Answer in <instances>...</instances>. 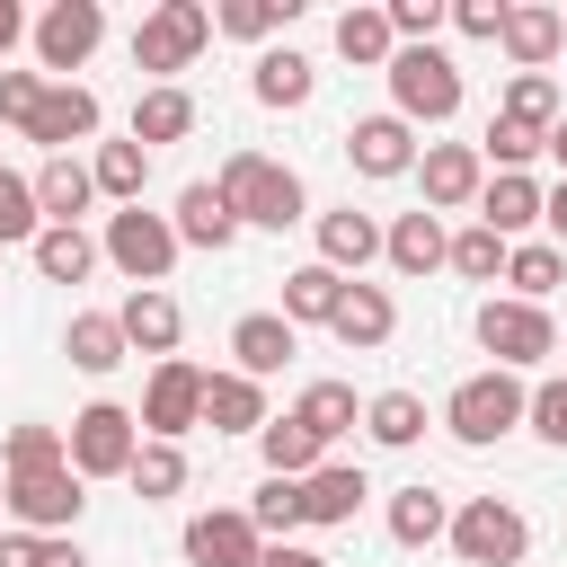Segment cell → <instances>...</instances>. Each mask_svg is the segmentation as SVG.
Returning <instances> with one entry per match:
<instances>
[{
  "label": "cell",
  "mask_w": 567,
  "mask_h": 567,
  "mask_svg": "<svg viewBox=\"0 0 567 567\" xmlns=\"http://www.w3.org/2000/svg\"><path fill=\"white\" fill-rule=\"evenodd\" d=\"M18 44H27V9H18V0H0V62H9Z\"/></svg>",
  "instance_id": "cell-54"
},
{
  "label": "cell",
  "mask_w": 567,
  "mask_h": 567,
  "mask_svg": "<svg viewBox=\"0 0 567 567\" xmlns=\"http://www.w3.org/2000/svg\"><path fill=\"white\" fill-rule=\"evenodd\" d=\"M124 478H133V496H142V505H168V496L186 487V452H177V443H142Z\"/></svg>",
  "instance_id": "cell-42"
},
{
  "label": "cell",
  "mask_w": 567,
  "mask_h": 567,
  "mask_svg": "<svg viewBox=\"0 0 567 567\" xmlns=\"http://www.w3.org/2000/svg\"><path fill=\"white\" fill-rule=\"evenodd\" d=\"M292 354H301V328H292L284 310H248V319H230V372L275 381Z\"/></svg>",
  "instance_id": "cell-16"
},
{
  "label": "cell",
  "mask_w": 567,
  "mask_h": 567,
  "mask_svg": "<svg viewBox=\"0 0 567 567\" xmlns=\"http://www.w3.org/2000/svg\"><path fill=\"white\" fill-rule=\"evenodd\" d=\"M346 159H354V177H408L416 168V124H399L390 106L381 115H354L346 124Z\"/></svg>",
  "instance_id": "cell-14"
},
{
  "label": "cell",
  "mask_w": 567,
  "mask_h": 567,
  "mask_svg": "<svg viewBox=\"0 0 567 567\" xmlns=\"http://www.w3.org/2000/svg\"><path fill=\"white\" fill-rule=\"evenodd\" d=\"M239 514L257 523V540H292L301 532V478H257V496Z\"/></svg>",
  "instance_id": "cell-41"
},
{
  "label": "cell",
  "mask_w": 567,
  "mask_h": 567,
  "mask_svg": "<svg viewBox=\"0 0 567 567\" xmlns=\"http://www.w3.org/2000/svg\"><path fill=\"white\" fill-rule=\"evenodd\" d=\"M257 461H266V478H310L328 452H319V434H310L301 416H266V425H257Z\"/></svg>",
  "instance_id": "cell-31"
},
{
  "label": "cell",
  "mask_w": 567,
  "mask_h": 567,
  "mask_svg": "<svg viewBox=\"0 0 567 567\" xmlns=\"http://www.w3.org/2000/svg\"><path fill=\"white\" fill-rule=\"evenodd\" d=\"M133 452H142V425H133L124 399H89V408L62 425V461H71L80 487H89V478H124Z\"/></svg>",
  "instance_id": "cell-6"
},
{
  "label": "cell",
  "mask_w": 567,
  "mask_h": 567,
  "mask_svg": "<svg viewBox=\"0 0 567 567\" xmlns=\"http://www.w3.org/2000/svg\"><path fill=\"white\" fill-rule=\"evenodd\" d=\"M115 328H124V346H133V354L168 363V354H177V337H186V310H177V292H168V284H151V292H124V301H115Z\"/></svg>",
  "instance_id": "cell-15"
},
{
  "label": "cell",
  "mask_w": 567,
  "mask_h": 567,
  "mask_svg": "<svg viewBox=\"0 0 567 567\" xmlns=\"http://www.w3.org/2000/svg\"><path fill=\"white\" fill-rule=\"evenodd\" d=\"M443 248H452V230H443V213H399L390 230H381V257H390V275H434L443 266Z\"/></svg>",
  "instance_id": "cell-22"
},
{
  "label": "cell",
  "mask_w": 567,
  "mask_h": 567,
  "mask_svg": "<svg viewBox=\"0 0 567 567\" xmlns=\"http://www.w3.org/2000/svg\"><path fill=\"white\" fill-rule=\"evenodd\" d=\"M27 257H35V275H44V284H89V275H97V239H89L80 221H44Z\"/></svg>",
  "instance_id": "cell-28"
},
{
  "label": "cell",
  "mask_w": 567,
  "mask_h": 567,
  "mask_svg": "<svg viewBox=\"0 0 567 567\" xmlns=\"http://www.w3.org/2000/svg\"><path fill=\"white\" fill-rule=\"evenodd\" d=\"M496 44H505V62H514V71H549V53L567 44V18H558V9H540V0H505Z\"/></svg>",
  "instance_id": "cell-20"
},
{
  "label": "cell",
  "mask_w": 567,
  "mask_h": 567,
  "mask_svg": "<svg viewBox=\"0 0 567 567\" xmlns=\"http://www.w3.org/2000/svg\"><path fill=\"white\" fill-rule=\"evenodd\" d=\"M478 159H487L496 177H532V159H540V133H532V124H505V115H496V124L478 133Z\"/></svg>",
  "instance_id": "cell-43"
},
{
  "label": "cell",
  "mask_w": 567,
  "mask_h": 567,
  "mask_svg": "<svg viewBox=\"0 0 567 567\" xmlns=\"http://www.w3.org/2000/svg\"><path fill=\"white\" fill-rule=\"evenodd\" d=\"M44 89H53L44 71H0V124H18V133H27V124H35V106H44Z\"/></svg>",
  "instance_id": "cell-48"
},
{
  "label": "cell",
  "mask_w": 567,
  "mask_h": 567,
  "mask_svg": "<svg viewBox=\"0 0 567 567\" xmlns=\"http://www.w3.org/2000/svg\"><path fill=\"white\" fill-rule=\"evenodd\" d=\"M381 18H390L399 44H434V35H443V0H390Z\"/></svg>",
  "instance_id": "cell-49"
},
{
  "label": "cell",
  "mask_w": 567,
  "mask_h": 567,
  "mask_svg": "<svg viewBox=\"0 0 567 567\" xmlns=\"http://www.w3.org/2000/svg\"><path fill=\"white\" fill-rule=\"evenodd\" d=\"M496 284H514V301H540V310H549V292L567 284V248H549V239H514Z\"/></svg>",
  "instance_id": "cell-30"
},
{
  "label": "cell",
  "mask_w": 567,
  "mask_h": 567,
  "mask_svg": "<svg viewBox=\"0 0 567 567\" xmlns=\"http://www.w3.org/2000/svg\"><path fill=\"white\" fill-rule=\"evenodd\" d=\"M213 44V9L204 0H159L133 27V71H151V89H177V71Z\"/></svg>",
  "instance_id": "cell-7"
},
{
  "label": "cell",
  "mask_w": 567,
  "mask_h": 567,
  "mask_svg": "<svg viewBox=\"0 0 567 567\" xmlns=\"http://www.w3.org/2000/svg\"><path fill=\"white\" fill-rule=\"evenodd\" d=\"M89 186H97L115 213L142 204V186H151V151H142L133 133H124V142H97V151H89Z\"/></svg>",
  "instance_id": "cell-26"
},
{
  "label": "cell",
  "mask_w": 567,
  "mask_h": 567,
  "mask_svg": "<svg viewBox=\"0 0 567 567\" xmlns=\"http://www.w3.org/2000/svg\"><path fill=\"white\" fill-rule=\"evenodd\" d=\"M133 425H142V443H186L204 425V363H186V354L151 363V390H142Z\"/></svg>",
  "instance_id": "cell-10"
},
{
  "label": "cell",
  "mask_w": 567,
  "mask_h": 567,
  "mask_svg": "<svg viewBox=\"0 0 567 567\" xmlns=\"http://www.w3.org/2000/svg\"><path fill=\"white\" fill-rule=\"evenodd\" d=\"M523 425H532V434H540L549 452H567V372L532 390V408H523Z\"/></svg>",
  "instance_id": "cell-47"
},
{
  "label": "cell",
  "mask_w": 567,
  "mask_h": 567,
  "mask_svg": "<svg viewBox=\"0 0 567 567\" xmlns=\"http://www.w3.org/2000/svg\"><path fill=\"white\" fill-rule=\"evenodd\" d=\"M452 558L461 567H523V549H532V523H523V505L514 496H470V505H452Z\"/></svg>",
  "instance_id": "cell-9"
},
{
  "label": "cell",
  "mask_w": 567,
  "mask_h": 567,
  "mask_svg": "<svg viewBox=\"0 0 567 567\" xmlns=\"http://www.w3.org/2000/svg\"><path fill=\"white\" fill-rule=\"evenodd\" d=\"M328 337H337L346 354H381V346L399 337V301H390L381 284H346V301H337Z\"/></svg>",
  "instance_id": "cell-19"
},
{
  "label": "cell",
  "mask_w": 567,
  "mask_h": 567,
  "mask_svg": "<svg viewBox=\"0 0 567 567\" xmlns=\"http://www.w3.org/2000/svg\"><path fill=\"white\" fill-rule=\"evenodd\" d=\"M540 151H549V159H558V177H567V115H558V124L540 133Z\"/></svg>",
  "instance_id": "cell-56"
},
{
  "label": "cell",
  "mask_w": 567,
  "mask_h": 567,
  "mask_svg": "<svg viewBox=\"0 0 567 567\" xmlns=\"http://www.w3.org/2000/svg\"><path fill=\"white\" fill-rule=\"evenodd\" d=\"M292 416L319 434V452H328L337 434H354V425H363V408H354V390H346V381H310V390L292 399Z\"/></svg>",
  "instance_id": "cell-39"
},
{
  "label": "cell",
  "mask_w": 567,
  "mask_h": 567,
  "mask_svg": "<svg viewBox=\"0 0 567 567\" xmlns=\"http://www.w3.org/2000/svg\"><path fill=\"white\" fill-rule=\"evenodd\" d=\"M0 567H44V540L35 532H0Z\"/></svg>",
  "instance_id": "cell-52"
},
{
  "label": "cell",
  "mask_w": 567,
  "mask_h": 567,
  "mask_svg": "<svg viewBox=\"0 0 567 567\" xmlns=\"http://www.w3.org/2000/svg\"><path fill=\"white\" fill-rule=\"evenodd\" d=\"M558 18H567V9H558Z\"/></svg>",
  "instance_id": "cell-58"
},
{
  "label": "cell",
  "mask_w": 567,
  "mask_h": 567,
  "mask_svg": "<svg viewBox=\"0 0 567 567\" xmlns=\"http://www.w3.org/2000/svg\"><path fill=\"white\" fill-rule=\"evenodd\" d=\"M443 27H461L470 44H496V27H505V0H443Z\"/></svg>",
  "instance_id": "cell-50"
},
{
  "label": "cell",
  "mask_w": 567,
  "mask_h": 567,
  "mask_svg": "<svg viewBox=\"0 0 567 567\" xmlns=\"http://www.w3.org/2000/svg\"><path fill=\"white\" fill-rule=\"evenodd\" d=\"M62 354L89 372V381H106L133 346H124V328H115V310H71V328H62Z\"/></svg>",
  "instance_id": "cell-29"
},
{
  "label": "cell",
  "mask_w": 567,
  "mask_h": 567,
  "mask_svg": "<svg viewBox=\"0 0 567 567\" xmlns=\"http://www.w3.org/2000/svg\"><path fill=\"white\" fill-rule=\"evenodd\" d=\"M44 567H89V549H80V540L62 532V540H44Z\"/></svg>",
  "instance_id": "cell-55"
},
{
  "label": "cell",
  "mask_w": 567,
  "mask_h": 567,
  "mask_svg": "<svg viewBox=\"0 0 567 567\" xmlns=\"http://www.w3.org/2000/svg\"><path fill=\"white\" fill-rule=\"evenodd\" d=\"M195 133V97L186 89H142L133 97V142L142 151H168V142H186Z\"/></svg>",
  "instance_id": "cell-33"
},
{
  "label": "cell",
  "mask_w": 567,
  "mask_h": 567,
  "mask_svg": "<svg viewBox=\"0 0 567 567\" xmlns=\"http://www.w3.org/2000/svg\"><path fill=\"white\" fill-rule=\"evenodd\" d=\"M540 221V177H487L478 186V230H496L505 248Z\"/></svg>",
  "instance_id": "cell-27"
},
{
  "label": "cell",
  "mask_w": 567,
  "mask_h": 567,
  "mask_svg": "<svg viewBox=\"0 0 567 567\" xmlns=\"http://www.w3.org/2000/svg\"><path fill=\"white\" fill-rule=\"evenodd\" d=\"M97 124H106L97 89H80V80H53V89H44V106H35V124H27V142H44V159H71L80 142H97Z\"/></svg>",
  "instance_id": "cell-13"
},
{
  "label": "cell",
  "mask_w": 567,
  "mask_h": 567,
  "mask_svg": "<svg viewBox=\"0 0 567 567\" xmlns=\"http://www.w3.org/2000/svg\"><path fill=\"white\" fill-rule=\"evenodd\" d=\"M363 496H372L363 461H319V470L301 478V523H319V532H346V523L363 514Z\"/></svg>",
  "instance_id": "cell-18"
},
{
  "label": "cell",
  "mask_w": 567,
  "mask_h": 567,
  "mask_svg": "<svg viewBox=\"0 0 567 567\" xmlns=\"http://www.w3.org/2000/svg\"><path fill=\"white\" fill-rule=\"evenodd\" d=\"M540 230H549V248H567V177L540 186Z\"/></svg>",
  "instance_id": "cell-51"
},
{
  "label": "cell",
  "mask_w": 567,
  "mask_h": 567,
  "mask_svg": "<svg viewBox=\"0 0 567 567\" xmlns=\"http://www.w3.org/2000/svg\"><path fill=\"white\" fill-rule=\"evenodd\" d=\"M257 523L239 514V505H204L195 523H186V567H257Z\"/></svg>",
  "instance_id": "cell-17"
},
{
  "label": "cell",
  "mask_w": 567,
  "mask_h": 567,
  "mask_svg": "<svg viewBox=\"0 0 567 567\" xmlns=\"http://www.w3.org/2000/svg\"><path fill=\"white\" fill-rule=\"evenodd\" d=\"M213 195L230 204V221H239V230H292V221H310L301 177H292L284 159H266V151H230V159H221V177H213Z\"/></svg>",
  "instance_id": "cell-1"
},
{
  "label": "cell",
  "mask_w": 567,
  "mask_h": 567,
  "mask_svg": "<svg viewBox=\"0 0 567 567\" xmlns=\"http://www.w3.org/2000/svg\"><path fill=\"white\" fill-rule=\"evenodd\" d=\"M301 18V0H213V35H239V44H266Z\"/></svg>",
  "instance_id": "cell-37"
},
{
  "label": "cell",
  "mask_w": 567,
  "mask_h": 567,
  "mask_svg": "<svg viewBox=\"0 0 567 567\" xmlns=\"http://www.w3.org/2000/svg\"><path fill=\"white\" fill-rule=\"evenodd\" d=\"M363 434H372L381 452L425 443V399H416V390H372V399H363Z\"/></svg>",
  "instance_id": "cell-35"
},
{
  "label": "cell",
  "mask_w": 567,
  "mask_h": 567,
  "mask_svg": "<svg viewBox=\"0 0 567 567\" xmlns=\"http://www.w3.org/2000/svg\"><path fill=\"white\" fill-rule=\"evenodd\" d=\"M35 230H44V213H35V177L0 168V248H35Z\"/></svg>",
  "instance_id": "cell-45"
},
{
  "label": "cell",
  "mask_w": 567,
  "mask_h": 567,
  "mask_svg": "<svg viewBox=\"0 0 567 567\" xmlns=\"http://www.w3.org/2000/svg\"><path fill=\"white\" fill-rule=\"evenodd\" d=\"M558 354H567V337H558Z\"/></svg>",
  "instance_id": "cell-57"
},
{
  "label": "cell",
  "mask_w": 567,
  "mask_h": 567,
  "mask_svg": "<svg viewBox=\"0 0 567 567\" xmlns=\"http://www.w3.org/2000/svg\"><path fill=\"white\" fill-rule=\"evenodd\" d=\"M168 230H177V248H213V257H221V248L239 239V221H230V204L213 195V177H195V186L177 195V213H168Z\"/></svg>",
  "instance_id": "cell-25"
},
{
  "label": "cell",
  "mask_w": 567,
  "mask_h": 567,
  "mask_svg": "<svg viewBox=\"0 0 567 567\" xmlns=\"http://www.w3.org/2000/svg\"><path fill=\"white\" fill-rule=\"evenodd\" d=\"M496 115H505V124L549 133V124L567 115V97H558V80H549V71H514V80H505V97H496Z\"/></svg>",
  "instance_id": "cell-38"
},
{
  "label": "cell",
  "mask_w": 567,
  "mask_h": 567,
  "mask_svg": "<svg viewBox=\"0 0 567 567\" xmlns=\"http://www.w3.org/2000/svg\"><path fill=\"white\" fill-rule=\"evenodd\" d=\"M381 80H390V115L399 124H452L461 115V62L443 44H399Z\"/></svg>",
  "instance_id": "cell-3"
},
{
  "label": "cell",
  "mask_w": 567,
  "mask_h": 567,
  "mask_svg": "<svg viewBox=\"0 0 567 567\" xmlns=\"http://www.w3.org/2000/svg\"><path fill=\"white\" fill-rule=\"evenodd\" d=\"M27 44H35V71H44V80H71V71L106 44V9H97V0H53V9L27 27Z\"/></svg>",
  "instance_id": "cell-11"
},
{
  "label": "cell",
  "mask_w": 567,
  "mask_h": 567,
  "mask_svg": "<svg viewBox=\"0 0 567 567\" xmlns=\"http://www.w3.org/2000/svg\"><path fill=\"white\" fill-rule=\"evenodd\" d=\"M443 532H452L443 487H425V478H416V487H399V496H390V540H399V549H434Z\"/></svg>",
  "instance_id": "cell-32"
},
{
  "label": "cell",
  "mask_w": 567,
  "mask_h": 567,
  "mask_svg": "<svg viewBox=\"0 0 567 567\" xmlns=\"http://www.w3.org/2000/svg\"><path fill=\"white\" fill-rule=\"evenodd\" d=\"M0 514H9V532L62 540V532H80V514H89V487L71 478V461H44V470H9V478H0Z\"/></svg>",
  "instance_id": "cell-2"
},
{
  "label": "cell",
  "mask_w": 567,
  "mask_h": 567,
  "mask_svg": "<svg viewBox=\"0 0 567 567\" xmlns=\"http://www.w3.org/2000/svg\"><path fill=\"white\" fill-rule=\"evenodd\" d=\"M443 266H452L461 284H496V275H505V239L470 221V230H452V248H443Z\"/></svg>",
  "instance_id": "cell-44"
},
{
  "label": "cell",
  "mask_w": 567,
  "mask_h": 567,
  "mask_svg": "<svg viewBox=\"0 0 567 567\" xmlns=\"http://www.w3.org/2000/svg\"><path fill=\"white\" fill-rule=\"evenodd\" d=\"M523 408H532V390H523L514 372H496V363H487V372H470V381L443 399V434H452V443H470V452H487V443H505V434L523 425Z\"/></svg>",
  "instance_id": "cell-5"
},
{
  "label": "cell",
  "mask_w": 567,
  "mask_h": 567,
  "mask_svg": "<svg viewBox=\"0 0 567 567\" xmlns=\"http://www.w3.org/2000/svg\"><path fill=\"white\" fill-rule=\"evenodd\" d=\"M257 567H328V558H319V549H301V540H266V549H257Z\"/></svg>",
  "instance_id": "cell-53"
},
{
  "label": "cell",
  "mask_w": 567,
  "mask_h": 567,
  "mask_svg": "<svg viewBox=\"0 0 567 567\" xmlns=\"http://www.w3.org/2000/svg\"><path fill=\"white\" fill-rule=\"evenodd\" d=\"M478 354L496 363V372H532V363H549L558 354V319L540 310V301H514V292H487L478 301Z\"/></svg>",
  "instance_id": "cell-4"
},
{
  "label": "cell",
  "mask_w": 567,
  "mask_h": 567,
  "mask_svg": "<svg viewBox=\"0 0 567 567\" xmlns=\"http://www.w3.org/2000/svg\"><path fill=\"white\" fill-rule=\"evenodd\" d=\"M89 204H97L89 159H44V168H35V213H44V221H80Z\"/></svg>",
  "instance_id": "cell-36"
},
{
  "label": "cell",
  "mask_w": 567,
  "mask_h": 567,
  "mask_svg": "<svg viewBox=\"0 0 567 567\" xmlns=\"http://www.w3.org/2000/svg\"><path fill=\"white\" fill-rule=\"evenodd\" d=\"M97 257L133 284V292H151V284H168V266H177V230H168V213H151V204H124V213H106V239H97Z\"/></svg>",
  "instance_id": "cell-8"
},
{
  "label": "cell",
  "mask_w": 567,
  "mask_h": 567,
  "mask_svg": "<svg viewBox=\"0 0 567 567\" xmlns=\"http://www.w3.org/2000/svg\"><path fill=\"white\" fill-rule=\"evenodd\" d=\"M337 53H346L354 71H390L399 35H390V18H381V9H346V18H337Z\"/></svg>",
  "instance_id": "cell-40"
},
{
  "label": "cell",
  "mask_w": 567,
  "mask_h": 567,
  "mask_svg": "<svg viewBox=\"0 0 567 567\" xmlns=\"http://www.w3.org/2000/svg\"><path fill=\"white\" fill-rule=\"evenodd\" d=\"M337 301H346V275H328L319 257L284 275V319H292V328H328V319H337Z\"/></svg>",
  "instance_id": "cell-34"
},
{
  "label": "cell",
  "mask_w": 567,
  "mask_h": 567,
  "mask_svg": "<svg viewBox=\"0 0 567 567\" xmlns=\"http://www.w3.org/2000/svg\"><path fill=\"white\" fill-rule=\"evenodd\" d=\"M248 89H257V106H310L319 62H310V53H292V44H266V53L248 62Z\"/></svg>",
  "instance_id": "cell-24"
},
{
  "label": "cell",
  "mask_w": 567,
  "mask_h": 567,
  "mask_svg": "<svg viewBox=\"0 0 567 567\" xmlns=\"http://www.w3.org/2000/svg\"><path fill=\"white\" fill-rule=\"evenodd\" d=\"M408 177L425 186V213H470L487 186V159H478V142H416Z\"/></svg>",
  "instance_id": "cell-12"
},
{
  "label": "cell",
  "mask_w": 567,
  "mask_h": 567,
  "mask_svg": "<svg viewBox=\"0 0 567 567\" xmlns=\"http://www.w3.org/2000/svg\"><path fill=\"white\" fill-rule=\"evenodd\" d=\"M0 461H9V470H44V461H62V425H44V416H27V425H9V443H0Z\"/></svg>",
  "instance_id": "cell-46"
},
{
  "label": "cell",
  "mask_w": 567,
  "mask_h": 567,
  "mask_svg": "<svg viewBox=\"0 0 567 567\" xmlns=\"http://www.w3.org/2000/svg\"><path fill=\"white\" fill-rule=\"evenodd\" d=\"M372 257H381V221H372V213H354V204L319 213V266H328V275L363 284V266H372Z\"/></svg>",
  "instance_id": "cell-21"
},
{
  "label": "cell",
  "mask_w": 567,
  "mask_h": 567,
  "mask_svg": "<svg viewBox=\"0 0 567 567\" xmlns=\"http://www.w3.org/2000/svg\"><path fill=\"white\" fill-rule=\"evenodd\" d=\"M275 408H266V381L248 372H204V425L213 434H257Z\"/></svg>",
  "instance_id": "cell-23"
}]
</instances>
